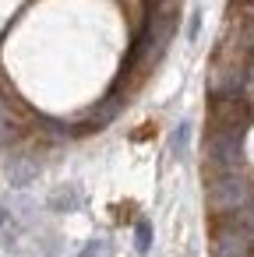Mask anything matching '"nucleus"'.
Listing matches in <instances>:
<instances>
[{
    "mask_svg": "<svg viewBox=\"0 0 254 257\" xmlns=\"http://www.w3.org/2000/svg\"><path fill=\"white\" fill-rule=\"evenodd\" d=\"M205 194L208 208L215 215H229L243 204H250V183L243 169H205Z\"/></svg>",
    "mask_w": 254,
    "mask_h": 257,
    "instance_id": "1",
    "label": "nucleus"
},
{
    "mask_svg": "<svg viewBox=\"0 0 254 257\" xmlns=\"http://www.w3.org/2000/svg\"><path fill=\"white\" fill-rule=\"evenodd\" d=\"M205 169H243V134L208 127L205 131Z\"/></svg>",
    "mask_w": 254,
    "mask_h": 257,
    "instance_id": "2",
    "label": "nucleus"
},
{
    "mask_svg": "<svg viewBox=\"0 0 254 257\" xmlns=\"http://www.w3.org/2000/svg\"><path fill=\"white\" fill-rule=\"evenodd\" d=\"M208 127H222V131L247 134V127H250V109H247V102H243L240 95H212Z\"/></svg>",
    "mask_w": 254,
    "mask_h": 257,
    "instance_id": "3",
    "label": "nucleus"
},
{
    "mask_svg": "<svg viewBox=\"0 0 254 257\" xmlns=\"http://www.w3.org/2000/svg\"><path fill=\"white\" fill-rule=\"evenodd\" d=\"M187 141H191V123H180V127L173 131V141H170L177 159H184V155H187Z\"/></svg>",
    "mask_w": 254,
    "mask_h": 257,
    "instance_id": "4",
    "label": "nucleus"
},
{
    "mask_svg": "<svg viewBox=\"0 0 254 257\" xmlns=\"http://www.w3.org/2000/svg\"><path fill=\"white\" fill-rule=\"evenodd\" d=\"M138 239H134V246H138V253H148V246H152V225L148 222H138V232H134Z\"/></svg>",
    "mask_w": 254,
    "mask_h": 257,
    "instance_id": "5",
    "label": "nucleus"
},
{
    "mask_svg": "<svg viewBox=\"0 0 254 257\" xmlns=\"http://www.w3.org/2000/svg\"><path fill=\"white\" fill-rule=\"evenodd\" d=\"M81 257H113V250H110L106 239H92V243L81 250Z\"/></svg>",
    "mask_w": 254,
    "mask_h": 257,
    "instance_id": "6",
    "label": "nucleus"
},
{
    "mask_svg": "<svg viewBox=\"0 0 254 257\" xmlns=\"http://www.w3.org/2000/svg\"><path fill=\"white\" fill-rule=\"evenodd\" d=\"M198 25H201V18L194 15V18H191V29H187V39H198Z\"/></svg>",
    "mask_w": 254,
    "mask_h": 257,
    "instance_id": "7",
    "label": "nucleus"
},
{
    "mask_svg": "<svg viewBox=\"0 0 254 257\" xmlns=\"http://www.w3.org/2000/svg\"><path fill=\"white\" fill-rule=\"evenodd\" d=\"M4 222H8V211H4V208H0V225H4Z\"/></svg>",
    "mask_w": 254,
    "mask_h": 257,
    "instance_id": "8",
    "label": "nucleus"
}]
</instances>
